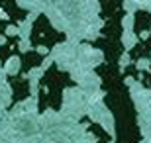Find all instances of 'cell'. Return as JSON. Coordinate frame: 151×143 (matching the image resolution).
I'll use <instances>...</instances> for the list:
<instances>
[{
  "instance_id": "ba28073f",
  "label": "cell",
  "mask_w": 151,
  "mask_h": 143,
  "mask_svg": "<svg viewBox=\"0 0 151 143\" xmlns=\"http://www.w3.org/2000/svg\"><path fill=\"white\" fill-rule=\"evenodd\" d=\"M12 26H14V24L10 22V20H2V18H0V35H8V28H12Z\"/></svg>"
},
{
  "instance_id": "5b68a950",
  "label": "cell",
  "mask_w": 151,
  "mask_h": 143,
  "mask_svg": "<svg viewBox=\"0 0 151 143\" xmlns=\"http://www.w3.org/2000/svg\"><path fill=\"white\" fill-rule=\"evenodd\" d=\"M0 8L6 12L8 20H10L14 26L20 24V22H24V20L29 16V12L26 10V8H20L16 0H0Z\"/></svg>"
},
{
  "instance_id": "7a4b0ae2",
  "label": "cell",
  "mask_w": 151,
  "mask_h": 143,
  "mask_svg": "<svg viewBox=\"0 0 151 143\" xmlns=\"http://www.w3.org/2000/svg\"><path fill=\"white\" fill-rule=\"evenodd\" d=\"M63 41H65V33L51 28L49 20L45 16H37V20L32 26V32H29V43H32V47L34 49L45 47V51H49L53 45L63 43Z\"/></svg>"
},
{
  "instance_id": "3957f363",
  "label": "cell",
  "mask_w": 151,
  "mask_h": 143,
  "mask_svg": "<svg viewBox=\"0 0 151 143\" xmlns=\"http://www.w3.org/2000/svg\"><path fill=\"white\" fill-rule=\"evenodd\" d=\"M8 83L12 88V104H18V102H24L26 98H29V80L26 78V75H10L8 77Z\"/></svg>"
},
{
  "instance_id": "277c9868",
  "label": "cell",
  "mask_w": 151,
  "mask_h": 143,
  "mask_svg": "<svg viewBox=\"0 0 151 143\" xmlns=\"http://www.w3.org/2000/svg\"><path fill=\"white\" fill-rule=\"evenodd\" d=\"M45 55H47V53H41V51H37V49H29V51H26V53H22L18 73H20V75H28L32 69H35V67H39L43 63Z\"/></svg>"
},
{
  "instance_id": "52a82bcc",
  "label": "cell",
  "mask_w": 151,
  "mask_h": 143,
  "mask_svg": "<svg viewBox=\"0 0 151 143\" xmlns=\"http://www.w3.org/2000/svg\"><path fill=\"white\" fill-rule=\"evenodd\" d=\"M134 32L137 37H141L143 32H151V14L147 10H137L134 16Z\"/></svg>"
},
{
  "instance_id": "8992f818",
  "label": "cell",
  "mask_w": 151,
  "mask_h": 143,
  "mask_svg": "<svg viewBox=\"0 0 151 143\" xmlns=\"http://www.w3.org/2000/svg\"><path fill=\"white\" fill-rule=\"evenodd\" d=\"M10 57H22L18 35H6V43L0 45V65H6Z\"/></svg>"
},
{
  "instance_id": "6da1fadb",
  "label": "cell",
  "mask_w": 151,
  "mask_h": 143,
  "mask_svg": "<svg viewBox=\"0 0 151 143\" xmlns=\"http://www.w3.org/2000/svg\"><path fill=\"white\" fill-rule=\"evenodd\" d=\"M75 80L69 77V73L61 71L57 63H51L49 69L43 73L39 80V98H37V110H61L63 104V90L69 86H75Z\"/></svg>"
}]
</instances>
